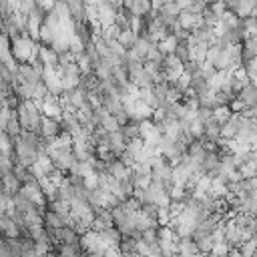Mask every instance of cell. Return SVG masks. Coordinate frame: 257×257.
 Returning <instances> with one entry per match:
<instances>
[{"label":"cell","instance_id":"13","mask_svg":"<svg viewBox=\"0 0 257 257\" xmlns=\"http://www.w3.org/2000/svg\"><path fill=\"white\" fill-rule=\"evenodd\" d=\"M2 189L10 195V197H14L16 193H20V189H22V183L18 181V177L14 175V171H10V173H6L4 177H2Z\"/></svg>","mask_w":257,"mask_h":257},{"label":"cell","instance_id":"33","mask_svg":"<svg viewBox=\"0 0 257 257\" xmlns=\"http://www.w3.org/2000/svg\"><path fill=\"white\" fill-rule=\"evenodd\" d=\"M44 257H62V255H60V251H58V247H52V249H50V251H48V253H46Z\"/></svg>","mask_w":257,"mask_h":257},{"label":"cell","instance_id":"18","mask_svg":"<svg viewBox=\"0 0 257 257\" xmlns=\"http://www.w3.org/2000/svg\"><path fill=\"white\" fill-rule=\"evenodd\" d=\"M253 56H257V36L243 40V60L249 62Z\"/></svg>","mask_w":257,"mask_h":257},{"label":"cell","instance_id":"35","mask_svg":"<svg viewBox=\"0 0 257 257\" xmlns=\"http://www.w3.org/2000/svg\"><path fill=\"white\" fill-rule=\"evenodd\" d=\"M219 2H227V0H219Z\"/></svg>","mask_w":257,"mask_h":257},{"label":"cell","instance_id":"21","mask_svg":"<svg viewBox=\"0 0 257 257\" xmlns=\"http://www.w3.org/2000/svg\"><path fill=\"white\" fill-rule=\"evenodd\" d=\"M4 133L14 141L16 137H20V133H22V126H20V122H18V118H16V112L10 116V120H8V124H6V128H4Z\"/></svg>","mask_w":257,"mask_h":257},{"label":"cell","instance_id":"3","mask_svg":"<svg viewBox=\"0 0 257 257\" xmlns=\"http://www.w3.org/2000/svg\"><path fill=\"white\" fill-rule=\"evenodd\" d=\"M62 135V124H60V118H50V116H44L42 118V126H40V137L46 141V145H50L54 139H58Z\"/></svg>","mask_w":257,"mask_h":257},{"label":"cell","instance_id":"26","mask_svg":"<svg viewBox=\"0 0 257 257\" xmlns=\"http://www.w3.org/2000/svg\"><path fill=\"white\" fill-rule=\"evenodd\" d=\"M231 114H233V112H231V108H229L227 104H223V106H219V108H215V110H213V116H215L221 124H223V122H227Z\"/></svg>","mask_w":257,"mask_h":257},{"label":"cell","instance_id":"6","mask_svg":"<svg viewBox=\"0 0 257 257\" xmlns=\"http://www.w3.org/2000/svg\"><path fill=\"white\" fill-rule=\"evenodd\" d=\"M131 169H133V167H128V165L122 163L120 159H114V161L106 163V175L112 177L114 181H124V179H128V177H131Z\"/></svg>","mask_w":257,"mask_h":257},{"label":"cell","instance_id":"23","mask_svg":"<svg viewBox=\"0 0 257 257\" xmlns=\"http://www.w3.org/2000/svg\"><path fill=\"white\" fill-rule=\"evenodd\" d=\"M177 44H179V40L171 34V36H167L165 40H161L157 46H159V50L163 52V54H175V48H177Z\"/></svg>","mask_w":257,"mask_h":257},{"label":"cell","instance_id":"20","mask_svg":"<svg viewBox=\"0 0 257 257\" xmlns=\"http://www.w3.org/2000/svg\"><path fill=\"white\" fill-rule=\"evenodd\" d=\"M175 56H177L183 64L191 60V46H189V40H181V42L177 44V48H175Z\"/></svg>","mask_w":257,"mask_h":257},{"label":"cell","instance_id":"2","mask_svg":"<svg viewBox=\"0 0 257 257\" xmlns=\"http://www.w3.org/2000/svg\"><path fill=\"white\" fill-rule=\"evenodd\" d=\"M80 247L84 249V253H98V251H104L106 249L104 243H102L100 233L98 231H92V229H88V231H84L80 235Z\"/></svg>","mask_w":257,"mask_h":257},{"label":"cell","instance_id":"30","mask_svg":"<svg viewBox=\"0 0 257 257\" xmlns=\"http://www.w3.org/2000/svg\"><path fill=\"white\" fill-rule=\"evenodd\" d=\"M213 116V110H209V108H203V106H199V110H197V120H201L203 124L209 120Z\"/></svg>","mask_w":257,"mask_h":257},{"label":"cell","instance_id":"29","mask_svg":"<svg viewBox=\"0 0 257 257\" xmlns=\"http://www.w3.org/2000/svg\"><path fill=\"white\" fill-rule=\"evenodd\" d=\"M245 70H247L249 78L257 76V56H253V58H251L249 62H245Z\"/></svg>","mask_w":257,"mask_h":257},{"label":"cell","instance_id":"28","mask_svg":"<svg viewBox=\"0 0 257 257\" xmlns=\"http://www.w3.org/2000/svg\"><path fill=\"white\" fill-rule=\"evenodd\" d=\"M163 52L159 50V46L157 44H151V48H149V52H147V56H145V60H151V62H163Z\"/></svg>","mask_w":257,"mask_h":257},{"label":"cell","instance_id":"31","mask_svg":"<svg viewBox=\"0 0 257 257\" xmlns=\"http://www.w3.org/2000/svg\"><path fill=\"white\" fill-rule=\"evenodd\" d=\"M229 108H231V112H245V106H243V102H241L239 98H235V100L229 104Z\"/></svg>","mask_w":257,"mask_h":257},{"label":"cell","instance_id":"32","mask_svg":"<svg viewBox=\"0 0 257 257\" xmlns=\"http://www.w3.org/2000/svg\"><path fill=\"white\" fill-rule=\"evenodd\" d=\"M167 0H151V6H153V10H161V6L165 4Z\"/></svg>","mask_w":257,"mask_h":257},{"label":"cell","instance_id":"17","mask_svg":"<svg viewBox=\"0 0 257 257\" xmlns=\"http://www.w3.org/2000/svg\"><path fill=\"white\" fill-rule=\"evenodd\" d=\"M137 241L139 239H135V237H122L120 239V243H118V253L120 255H133V253H137Z\"/></svg>","mask_w":257,"mask_h":257},{"label":"cell","instance_id":"5","mask_svg":"<svg viewBox=\"0 0 257 257\" xmlns=\"http://www.w3.org/2000/svg\"><path fill=\"white\" fill-rule=\"evenodd\" d=\"M131 179H133V185L135 187H149L151 185V165L147 163H137L133 169H131Z\"/></svg>","mask_w":257,"mask_h":257},{"label":"cell","instance_id":"15","mask_svg":"<svg viewBox=\"0 0 257 257\" xmlns=\"http://www.w3.org/2000/svg\"><path fill=\"white\" fill-rule=\"evenodd\" d=\"M120 131V135H122V139H124V143L128 145L131 141H137V139H141V126H139V122H126L124 126H120L118 128Z\"/></svg>","mask_w":257,"mask_h":257},{"label":"cell","instance_id":"1","mask_svg":"<svg viewBox=\"0 0 257 257\" xmlns=\"http://www.w3.org/2000/svg\"><path fill=\"white\" fill-rule=\"evenodd\" d=\"M151 181L173 183V165L161 155L151 163Z\"/></svg>","mask_w":257,"mask_h":257},{"label":"cell","instance_id":"19","mask_svg":"<svg viewBox=\"0 0 257 257\" xmlns=\"http://www.w3.org/2000/svg\"><path fill=\"white\" fill-rule=\"evenodd\" d=\"M56 247H58L62 257H84L86 255L84 249L80 247V243L78 245H56Z\"/></svg>","mask_w":257,"mask_h":257},{"label":"cell","instance_id":"34","mask_svg":"<svg viewBox=\"0 0 257 257\" xmlns=\"http://www.w3.org/2000/svg\"><path fill=\"white\" fill-rule=\"evenodd\" d=\"M229 257H245V255H243V253H241L239 249H231V253H229Z\"/></svg>","mask_w":257,"mask_h":257},{"label":"cell","instance_id":"8","mask_svg":"<svg viewBox=\"0 0 257 257\" xmlns=\"http://www.w3.org/2000/svg\"><path fill=\"white\" fill-rule=\"evenodd\" d=\"M191 40L195 42H203V44H213L215 42V32H213V26L209 24H199L191 30Z\"/></svg>","mask_w":257,"mask_h":257},{"label":"cell","instance_id":"10","mask_svg":"<svg viewBox=\"0 0 257 257\" xmlns=\"http://www.w3.org/2000/svg\"><path fill=\"white\" fill-rule=\"evenodd\" d=\"M237 98L243 102L245 110H253V108H257V86H255L253 82H249V84L237 94Z\"/></svg>","mask_w":257,"mask_h":257},{"label":"cell","instance_id":"4","mask_svg":"<svg viewBox=\"0 0 257 257\" xmlns=\"http://www.w3.org/2000/svg\"><path fill=\"white\" fill-rule=\"evenodd\" d=\"M241 120H243V112H233V114L229 116V120L221 124V139H225V141H229V143L235 141L237 135H239Z\"/></svg>","mask_w":257,"mask_h":257},{"label":"cell","instance_id":"7","mask_svg":"<svg viewBox=\"0 0 257 257\" xmlns=\"http://www.w3.org/2000/svg\"><path fill=\"white\" fill-rule=\"evenodd\" d=\"M36 62L40 66H50V68H56L58 66V54L52 50V46H46V44H40L38 46V56H36Z\"/></svg>","mask_w":257,"mask_h":257},{"label":"cell","instance_id":"27","mask_svg":"<svg viewBox=\"0 0 257 257\" xmlns=\"http://www.w3.org/2000/svg\"><path fill=\"white\" fill-rule=\"evenodd\" d=\"M207 6H209V10L217 16V18H221L225 12H227V6H225V2H219V0H211V2H207Z\"/></svg>","mask_w":257,"mask_h":257},{"label":"cell","instance_id":"25","mask_svg":"<svg viewBox=\"0 0 257 257\" xmlns=\"http://www.w3.org/2000/svg\"><path fill=\"white\" fill-rule=\"evenodd\" d=\"M201 66H203V62H197V60H193V58H191L189 62H185V64H183V72H185V74H189V76L193 78L195 74H199V72H201Z\"/></svg>","mask_w":257,"mask_h":257},{"label":"cell","instance_id":"11","mask_svg":"<svg viewBox=\"0 0 257 257\" xmlns=\"http://www.w3.org/2000/svg\"><path fill=\"white\" fill-rule=\"evenodd\" d=\"M42 223H44V229H46V231H60V229L66 225V219L60 217L58 213H54L52 209H44Z\"/></svg>","mask_w":257,"mask_h":257},{"label":"cell","instance_id":"16","mask_svg":"<svg viewBox=\"0 0 257 257\" xmlns=\"http://www.w3.org/2000/svg\"><path fill=\"white\" fill-rule=\"evenodd\" d=\"M197 253H199V249L191 239H179V243H177V255L179 257H195Z\"/></svg>","mask_w":257,"mask_h":257},{"label":"cell","instance_id":"22","mask_svg":"<svg viewBox=\"0 0 257 257\" xmlns=\"http://www.w3.org/2000/svg\"><path fill=\"white\" fill-rule=\"evenodd\" d=\"M118 42H120V46L122 48H131L133 44H135V40H137V34L131 30V28H124V30H120V34H118V38H116Z\"/></svg>","mask_w":257,"mask_h":257},{"label":"cell","instance_id":"14","mask_svg":"<svg viewBox=\"0 0 257 257\" xmlns=\"http://www.w3.org/2000/svg\"><path fill=\"white\" fill-rule=\"evenodd\" d=\"M100 237H102L104 247H118V243H120V239H122V235L118 233L116 227H106V229H102V231H100Z\"/></svg>","mask_w":257,"mask_h":257},{"label":"cell","instance_id":"24","mask_svg":"<svg viewBox=\"0 0 257 257\" xmlns=\"http://www.w3.org/2000/svg\"><path fill=\"white\" fill-rule=\"evenodd\" d=\"M215 257H229V253H231V247H229V243L223 239V241H215V245H213V251H211Z\"/></svg>","mask_w":257,"mask_h":257},{"label":"cell","instance_id":"9","mask_svg":"<svg viewBox=\"0 0 257 257\" xmlns=\"http://www.w3.org/2000/svg\"><path fill=\"white\" fill-rule=\"evenodd\" d=\"M56 241H58V245H78L80 233L72 225H64L60 231H56Z\"/></svg>","mask_w":257,"mask_h":257},{"label":"cell","instance_id":"12","mask_svg":"<svg viewBox=\"0 0 257 257\" xmlns=\"http://www.w3.org/2000/svg\"><path fill=\"white\" fill-rule=\"evenodd\" d=\"M179 26L181 28H185V30H193L195 26H199L203 20H201V14H193V12H189V10H181V14H179Z\"/></svg>","mask_w":257,"mask_h":257}]
</instances>
